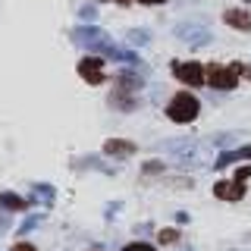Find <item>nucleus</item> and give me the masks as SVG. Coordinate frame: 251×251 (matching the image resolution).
Here are the masks:
<instances>
[{"mask_svg": "<svg viewBox=\"0 0 251 251\" xmlns=\"http://www.w3.org/2000/svg\"><path fill=\"white\" fill-rule=\"evenodd\" d=\"M138 3H145V6H154V3H167V0H138Z\"/></svg>", "mask_w": 251, "mask_h": 251, "instance_id": "nucleus-18", "label": "nucleus"}, {"mask_svg": "<svg viewBox=\"0 0 251 251\" xmlns=\"http://www.w3.org/2000/svg\"><path fill=\"white\" fill-rule=\"evenodd\" d=\"M239 157H251V145H245V148H239V151H232V154H220V157H217V170H223L226 163L239 160Z\"/></svg>", "mask_w": 251, "mask_h": 251, "instance_id": "nucleus-10", "label": "nucleus"}, {"mask_svg": "<svg viewBox=\"0 0 251 251\" xmlns=\"http://www.w3.org/2000/svg\"><path fill=\"white\" fill-rule=\"evenodd\" d=\"M110 38L104 35V31H98V28H78L75 31V44H98V47H107Z\"/></svg>", "mask_w": 251, "mask_h": 251, "instance_id": "nucleus-7", "label": "nucleus"}, {"mask_svg": "<svg viewBox=\"0 0 251 251\" xmlns=\"http://www.w3.org/2000/svg\"><path fill=\"white\" fill-rule=\"evenodd\" d=\"M116 3H129V0H116Z\"/></svg>", "mask_w": 251, "mask_h": 251, "instance_id": "nucleus-20", "label": "nucleus"}, {"mask_svg": "<svg viewBox=\"0 0 251 251\" xmlns=\"http://www.w3.org/2000/svg\"><path fill=\"white\" fill-rule=\"evenodd\" d=\"M214 195L220 201H239L242 195H245V182H239V179H235V182H217Z\"/></svg>", "mask_w": 251, "mask_h": 251, "instance_id": "nucleus-5", "label": "nucleus"}, {"mask_svg": "<svg viewBox=\"0 0 251 251\" xmlns=\"http://www.w3.org/2000/svg\"><path fill=\"white\" fill-rule=\"evenodd\" d=\"M13 251H38V248H35V245H28V242H19V245H16Z\"/></svg>", "mask_w": 251, "mask_h": 251, "instance_id": "nucleus-17", "label": "nucleus"}, {"mask_svg": "<svg viewBox=\"0 0 251 251\" xmlns=\"http://www.w3.org/2000/svg\"><path fill=\"white\" fill-rule=\"evenodd\" d=\"M126 41H132V44H148V41H151V35H148V31H141V28H135V31H129V35H126Z\"/></svg>", "mask_w": 251, "mask_h": 251, "instance_id": "nucleus-13", "label": "nucleus"}, {"mask_svg": "<svg viewBox=\"0 0 251 251\" xmlns=\"http://www.w3.org/2000/svg\"><path fill=\"white\" fill-rule=\"evenodd\" d=\"M223 19H226V25H232L239 31H251V13H245V10H226Z\"/></svg>", "mask_w": 251, "mask_h": 251, "instance_id": "nucleus-6", "label": "nucleus"}, {"mask_svg": "<svg viewBox=\"0 0 251 251\" xmlns=\"http://www.w3.org/2000/svg\"><path fill=\"white\" fill-rule=\"evenodd\" d=\"M173 75H176L179 82L192 85V88H198V85L207 82V69H204L201 63H173Z\"/></svg>", "mask_w": 251, "mask_h": 251, "instance_id": "nucleus-2", "label": "nucleus"}, {"mask_svg": "<svg viewBox=\"0 0 251 251\" xmlns=\"http://www.w3.org/2000/svg\"><path fill=\"white\" fill-rule=\"evenodd\" d=\"M163 148L173 154V157H182V160H188V157L195 154V141L192 138H179V141H163Z\"/></svg>", "mask_w": 251, "mask_h": 251, "instance_id": "nucleus-8", "label": "nucleus"}, {"mask_svg": "<svg viewBox=\"0 0 251 251\" xmlns=\"http://www.w3.org/2000/svg\"><path fill=\"white\" fill-rule=\"evenodd\" d=\"M251 176V167H242L239 173H235V179H239V182H245V179Z\"/></svg>", "mask_w": 251, "mask_h": 251, "instance_id": "nucleus-16", "label": "nucleus"}, {"mask_svg": "<svg viewBox=\"0 0 251 251\" xmlns=\"http://www.w3.org/2000/svg\"><path fill=\"white\" fill-rule=\"evenodd\" d=\"M207 82L214 85L217 91H232L235 82H239V75H235V69H229V66H210L207 69Z\"/></svg>", "mask_w": 251, "mask_h": 251, "instance_id": "nucleus-3", "label": "nucleus"}, {"mask_svg": "<svg viewBox=\"0 0 251 251\" xmlns=\"http://www.w3.org/2000/svg\"><path fill=\"white\" fill-rule=\"evenodd\" d=\"M0 204L10 207V210H22V207H25V198H19V195H13V192H3V195H0Z\"/></svg>", "mask_w": 251, "mask_h": 251, "instance_id": "nucleus-11", "label": "nucleus"}, {"mask_svg": "<svg viewBox=\"0 0 251 251\" xmlns=\"http://www.w3.org/2000/svg\"><path fill=\"white\" fill-rule=\"evenodd\" d=\"M157 242H160V245H176V242H179V229H160V232H157Z\"/></svg>", "mask_w": 251, "mask_h": 251, "instance_id": "nucleus-12", "label": "nucleus"}, {"mask_svg": "<svg viewBox=\"0 0 251 251\" xmlns=\"http://www.w3.org/2000/svg\"><path fill=\"white\" fill-rule=\"evenodd\" d=\"M160 167H163V163H157V160H148V163H145V173H160Z\"/></svg>", "mask_w": 251, "mask_h": 251, "instance_id": "nucleus-15", "label": "nucleus"}, {"mask_svg": "<svg viewBox=\"0 0 251 251\" xmlns=\"http://www.w3.org/2000/svg\"><path fill=\"white\" fill-rule=\"evenodd\" d=\"M104 154L129 157V154H135V145H132V141H123V138H110V141H104Z\"/></svg>", "mask_w": 251, "mask_h": 251, "instance_id": "nucleus-9", "label": "nucleus"}, {"mask_svg": "<svg viewBox=\"0 0 251 251\" xmlns=\"http://www.w3.org/2000/svg\"><path fill=\"white\" fill-rule=\"evenodd\" d=\"M78 75H82L88 85H100L104 82V60L100 57H85L78 63Z\"/></svg>", "mask_w": 251, "mask_h": 251, "instance_id": "nucleus-4", "label": "nucleus"}, {"mask_svg": "<svg viewBox=\"0 0 251 251\" xmlns=\"http://www.w3.org/2000/svg\"><path fill=\"white\" fill-rule=\"evenodd\" d=\"M179 251H192V245H182V248H179Z\"/></svg>", "mask_w": 251, "mask_h": 251, "instance_id": "nucleus-19", "label": "nucleus"}, {"mask_svg": "<svg viewBox=\"0 0 251 251\" xmlns=\"http://www.w3.org/2000/svg\"><path fill=\"white\" fill-rule=\"evenodd\" d=\"M123 251H154L151 245H145V242H132V245H126Z\"/></svg>", "mask_w": 251, "mask_h": 251, "instance_id": "nucleus-14", "label": "nucleus"}, {"mask_svg": "<svg viewBox=\"0 0 251 251\" xmlns=\"http://www.w3.org/2000/svg\"><path fill=\"white\" fill-rule=\"evenodd\" d=\"M167 116H170L173 123H192L195 116H198V98H195V94H188V91H179L176 98L170 100Z\"/></svg>", "mask_w": 251, "mask_h": 251, "instance_id": "nucleus-1", "label": "nucleus"}]
</instances>
